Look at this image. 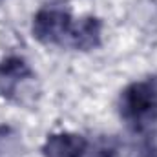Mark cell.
Returning a JSON list of instances; mask_svg holds the SVG:
<instances>
[{
	"mask_svg": "<svg viewBox=\"0 0 157 157\" xmlns=\"http://www.w3.org/2000/svg\"><path fill=\"white\" fill-rule=\"evenodd\" d=\"M101 29L102 24L97 17H84L78 22L71 24L70 33L64 40V46H70L80 51H90L101 44Z\"/></svg>",
	"mask_w": 157,
	"mask_h": 157,
	"instance_id": "obj_3",
	"label": "cell"
},
{
	"mask_svg": "<svg viewBox=\"0 0 157 157\" xmlns=\"http://www.w3.org/2000/svg\"><path fill=\"white\" fill-rule=\"evenodd\" d=\"M119 115L133 132H148L157 122V77L132 82L119 97Z\"/></svg>",
	"mask_w": 157,
	"mask_h": 157,
	"instance_id": "obj_1",
	"label": "cell"
},
{
	"mask_svg": "<svg viewBox=\"0 0 157 157\" xmlns=\"http://www.w3.org/2000/svg\"><path fill=\"white\" fill-rule=\"evenodd\" d=\"M44 157H84L88 154V141L78 133H53L42 146Z\"/></svg>",
	"mask_w": 157,
	"mask_h": 157,
	"instance_id": "obj_4",
	"label": "cell"
},
{
	"mask_svg": "<svg viewBox=\"0 0 157 157\" xmlns=\"http://www.w3.org/2000/svg\"><path fill=\"white\" fill-rule=\"evenodd\" d=\"M33 77L31 68L20 57H7L0 62V95L11 99L18 84Z\"/></svg>",
	"mask_w": 157,
	"mask_h": 157,
	"instance_id": "obj_5",
	"label": "cell"
},
{
	"mask_svg": "<svg viewBox=\"0 0 157 157\" xmlns=\"http://www.w3.org/2000/svg\"><path fill=\"white\" fill-rule=\"evenodd\" d=\"M22 154L20 133L11 126H0V157H18Z\"/></svg>",
	"mask_w": 157,
	"mask_h": 157,
	"instance_id": "obj_6",
	"label": "cell"
},
{
	"mask_svg": "<svg viewBox=\"0 0 157 157\" xmlns=\"http://www.w3.org/2000/svg\"><path fill=\"white\" fill-rule=\"evenodd\" d=\"M73 24L71 13L60 4L44 6L37 11L33 18V37L42 44H59L64 46V40Z\"/></svg>",
	"mask_w": 157,
	"mask_h": 157,
	"instance_id": "obj_2",
	"label": "cell"
}]
</instances>
